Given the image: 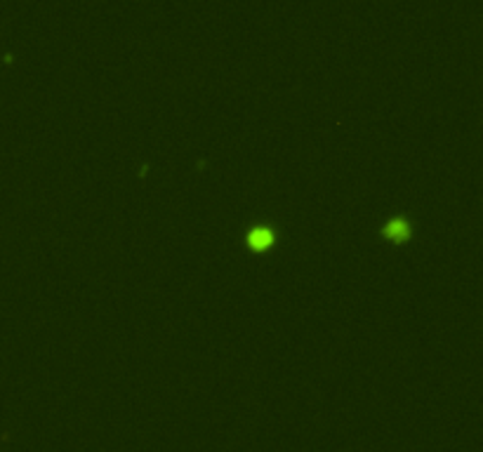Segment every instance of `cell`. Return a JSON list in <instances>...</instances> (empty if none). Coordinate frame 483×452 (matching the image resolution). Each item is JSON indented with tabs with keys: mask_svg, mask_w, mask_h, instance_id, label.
I'll return each mask as SVG.
<instances>
[{
	"mask_svg": "<svg viewBox=\"0 0 483 452\" xmlns=\"http://www.w3.org/2000/svg\"><path fill=\"white\" fill-rule=\"evenodd\" d=\"M413 231L415 226L408 217H394V219L385 221V226H382V236L387 240H406L413 236Z\"/></svg>",
	"mask_w": 483,
	"mask_h": 452,
	"instance_id": "1",
	"label": "cell"
},
{
	"mask_svg": "<svg viewBox=\"0 0 483 452\" xmlns=\"http://www.w3.org/2000/svg\"><path fill=\"white\" fill-rule=\"evenodd\" d=\"M274 238H278V233L271 224H255L250 228V233H247V245L252 250H266L274 243Z\"/></svg>",
	"mask_w": 483,
	"mask_h": 452,
	"instance_id": "2",
	"label": "cell"
}]
</instances>
